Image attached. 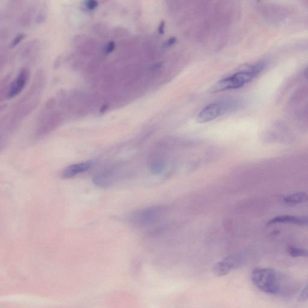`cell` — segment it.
I'll use <instances>...</instances> for the list:
<instances>
[{
  "label": "cell",
  "instance_id": "7a4b0ae2",
  "mask_svg": "<svg viewBox=\"0 0 308 308\" xmlns=\"http://www.w3.org/2000/svg\"><path fill=\"white\" fill-rule=\"evenodd\" d=\"M266 66L267 62L261 61L247 67L245 69L220 80L213 87L212 91L219 92L242 88L259 76L265 69Z\"/></svg>",
  "mask_w": 308,
  "mask_h": 308
},
{
  "label": "cell",
  "instance_id": "6da1fadb",
  "mask_svg": "<svg viewBox=\"0 0 308 308\" xmlns=\"http://www.w3.org/2000/svg\"><path fill=\"white\" fill-rule=\"evenodd\" d=\"M251 279L254 286L263 292L279 295L287 293L289 290L286 277L277 271L267 268H256L254 269Z\"/></svg>",
  "mask_w": 308,
  "mask_h": 308
},
{
  "label": "cell",
  "instance_id": "e0dca14e",
  "mask_svg": "<svg viewBox=\"0 0 308 308\" xmlns=\"http://www.w3.org/2000/svg\"><path fill=\"white\" fill-rule=\"evenodd\" d=\"M56 105V99L54 98H50L48 100V101L46 102L45 110L46 111H49V110H51L55 107Z\"/></svg>",
  "mask_w": 308,
  "mask_h": 308
},
{
  "label": "cell",
  "instance_id": "30bf717a",
  "mask_svg": "<svg viewBox=\"0 0 308 308\" xmlns=\"http://www.w3.org/2000/svg\"><path fill=\"white\" fill-rule=\"evenodd\" d=\"M165 163L159 157H153L151 162H150V170L155 174H159L162 172Z\"/></svg>",
  "mask_w": 308,
  "mask_h": 308
},
{
  "label": "cell",
  "instance_id": "603a6c76",
  "mask_svg": "<svg viewBox=\"0 0 308 308\" xmlns=\"http://www.w3.org/2000/svg\"><path fill=\"white\" fill-rule=\"evenodd\" d=\"M164 28H165V23H161V24L159 27V32L161 33V34H163L164 33Z\"/></svg>",
  "mask_w": 308,
  "mask_h": 308
},
{
  "label": "cell",
  "instance_id": "2e32d148",
  "mask_svg": "<svg viewBox=\"0 0 308 308\" xmlns=\"http://www.w3.org/2000/svg\"><path fill=\"white\" fill-rule=\"evenodd\" d=\"M36 43V41H33L29 43V45L26 46L25 48L24 49V52L22 53L23 58H26V57H28L29 55L31 53L33 49L35 47Z\"/></svg>",
  "mask_w": 308,
  "mask_h": 308
},
{
  "label": "cell",
  "instance_id": "44dd1931",
  "mask_svg": "<svg viewBox=\"0 0 308 308\" xmlns=\"http://www.w3.org/2000/svg\"><path fill=\"white\" fill-rule=\"evenodd\" d=\"M115 48V43L113 42H110L108 45H107L106 48V51L107 53L112 52Z\"/></svg>",
  "mask_w": 308,
  "mask_h": 308
},
{
  "label": "cell",
  "instance_id": "8fae6325",
  "mask_svg": "<svg viewBox=\"0 0 308 308\" xmlns=\"http://www.w3.org/2000/svg\"><path fill=\"white\" fill-rule=\"evenodd\" d=\"M10 77H11L10 75L6 76V78L3 79L1 83V86H0V102L7 98V96H8L10 86Z\"/></svg>",
  "mask_w": 308,
  "mask_h": 308
},
{
  "label": "cell",
  "instance_id": "3957f363",
  "mask_svg": "<svg viewBox=\"0 0 308 308\" xmlns=\"http://www.w3.org/2000/svg\"><path fill=\"white\" fill-rule=\"evenodd\" d=\"M244 102L239 98H226L209 104L197 115L196 120L200 123L213 121L226 114L242 110Z\"/></svg>",
  "mask_w": 308,
  "mask_h": 308
},
{
  "label": "cell",
  "instance_id": "cb8c5ba5",
  "mask_svg": "<svg viewBox=\"0 0 308 308\" xmlns=\"http://www.w3.org/2000/svg\"><path fill=\"white\" fill-rule=\"evenodd\" d=\"M8 105L6 104H3V105H0V113H2L7 108Z\"/></svg>",
  "mask_w": 308,
  "mask_h": 308
},
{
  "label": "cell",
  "instance_id": "7c38bea8",
  "mask_svg": "<svg viewBox=\"0 0 308 308\" xmlns=\"http://www.w3.org/2000/svg\"><path fill=\"white\" fill-rule=\"evenodd\" d=\"M288 252L293 257H306L307 256V251L306 249L293 246L289 247Z\"/></svg>",
  "mask_w": 308,
  "mask_h": 308
},
{
  "label": "cell",
  "instance_id": "8992f818",
  "mask_svg": "<svg viewBox=\"0 0 308 308\" xmlns=\"http://www.w3.org/2000/svg\"><path fill=\"white\" fill-rule=\"evenodd\" d=\"M241 260L234 256H229L217 263L213 267V272L217 276H225L230 271L240 266Z\"/></svg>",
  "mask_w": 308,
  "mask_h": 308
},
{
  "label": "cell",
  "instance_id": "7402d4cb",
  "mask_svg": "<svg viewBox=\"0 0 308 308\" xmlns=\"http://www.w3.org/2000/svg\"><path fill=\"white\" fill-rule=\"evenodd\" d=\"M176 42V39L175 38H170L169 40H168V41H167V43H166V45L167 46H170V45H172L173 44H174V43H175V42Z\"/></svg>",
  "mask_w": 308,
  "mask_h": 308
},
{
  "label": "cell",
  "instance_id": "5b68a950",
  "mask_svg": "<svg viewBox=\"0 0 308 308\" xmlns=\"http://www.w3.org/2000/svg\"><path fill=\"white\" fill-rule=\"evenodd\" d=\"M30 76L29 69L27 68L22 69L14 81L10 85L7 98L12 99L18 96L28 85Z\"/></svg>",
  "mask_w": 308,
  "mask_h": 308
},
{
  "label": "cell",
  "instance_id": "ba28073f",
  "mask_svg": "<svg viewBox=\"0 0 308 308\" xmlns=\"http://www.w3.org/2000/svg\"><path fill=\"white\" fill-rule=\"evenodd\" d=\"M276 223H291L293 225L303 226L307 225V219L306 217L303 216H280L274 217L268 223L269 225Z\"/></svg>",
  "mask_w": 308,
  "mask_h": 308
},
{
  "label": "cell",
  "instance_id": "5bb4252c",
  "mask_svg": "<svg viewBox=\"0 0 308 308\" xmlns=\"http://www.w3.org/2000/svg\"><path fill=\"white\" fill-rule=\"evenodd\" d=\"M46 17H47V11L45 7L43 6L36 15V22L38 24H42L46 21Z\"/></svg>",
  "mask_w": 308,
  "mask_h": 308
},
{
  "label": "cell",
  "instance_id": "9c48e42d",
  "mask_svg": "<svg viewBox=\"0 0 308 308\" xmlns=\"http://www.w3.org/2000/svg\"><path fill=\"white\" fill-rule=\"evenodd\" d=\"M307 199V195L304 193H296L287 196L284 199V202L291 205H296L306 202Z\"/></svg>",
  "mask_w": 308,
  "mask_h": 308
},
{
  "label": "cell",
  "instance_id": "52a82bcc",
  "mask_svg": "<svg viewBox=\"0 0 308 308\" xmlns=\"http://www.w3.org/2000/svg\"><path fill=\"white\" fill-rule=\"evenodd\" d=\"M93 165V162L91 161L70 165L63 170L62 177L64 179L73 178V176L78 175L79 173L87 171V170L91 168Z\"/></svg>",
  "mask_w": 308,
  "mask_h": 308
},
{
  "label": "cell",
  "instance_id": "4fadbf2b",
  "mask_svg": "<svg viewBox=\"0 0 308 308\" xmlns=\"http://www.w3.org/2000/svg\"><path fill=\"white\" fill-rule=\"evenodd\" d=\"M33 9H29L28 11H26L21 16V19H20V22L23 26H29L31 23Z\"/></svg>",
  "mask_w": 308,
  "mask_h": 308
},
{
  "label": "cell",
  "instance_id": "ffe728a7",
  "mask_svg": "<svg viewBox=\"0 0 308 308\" xmlns=\"http://www.w3.org/2000/svg\"><path fill=\"white\" fill-rule=\"evenodd\" d=\"M307 297V286H306L303 289L302 293H301L300 296V299L302 300H306Z\"/></svg>",
  "mask_w": 308,
  "mask_h": 308
},
{
  "label": "cell",
  "instance_id": "9a60e30c",
  "mask_svg": "<svg viewBox=\"0 0 308 308\" xmlns=\"http://www.w3.org/2000/svg\"><path fill=\"white\" fill-rule=\"evenodd\" d=\"M25 37L26 35L24 33H20V34L16 36L15 38L13 39L9 47L12 49L15 48L16 46L18 45L19 43L25 38Z\"/></svg>",
  "mask_w": 308,
  "mask_h": 308
},
{
  "label": "cell",
  "instance_id": "d6986e66",
  "mask_svg": "<svg viewBox=\"0 0 308 308\" xmlns=\"http://www.w3.org/2000/svg\"><path fill=\"white\" fill-rule=\"evenodd\" d=\"M86 6L89 9H95L98 6V2L96 1H89L87 2Z\"/></svg>",
  "mask_w": 308,
  "mask_h": 308
},
{
  "label": "cell",
  "instance_id": "ac0fdd59",
  "mask_svg": "<svg viewBox=\"0 0 308 308\" xmlns=\"http://www.w3.org/2000/svg\"><path fill=\"white\" fill-rule=\"evenodd\" d=\"M7 60L6 54L4 52H0V69L4 66Z\"/></svg>",
  "mask_w": 308,
  "mask_h": 308
},
{
  "label": "cell",
  "instance_id": "277c9868",
  "mask_svg": "<svg viewBox=\"0 0 308 308\" xmlns=\"http://www.w3.org/2000/svg\"><path fill=\"white\" fill-rule=\"evenodd\" d=\"M160 214L159 207H149L134 213L131 220L135 225L148 226L159 220Z\"/></svg>",
  "mask_w": 308,
  "mask_h": 308
}]
</instances>
